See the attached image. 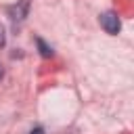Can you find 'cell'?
<instances>
[{
  "label": "cell",
  "mask_w": 134,
  "mask_h": 134,
  "mask_svg": "<svg viewBox=\"0 0 134 134\" xmlns=\"http://www.w3.org/2000/svg\"><path fill=\"white\" fill-rule=\"evenodd\" d=\"M100 27H103L109 36H117L119 29H121L119 17H117L115 13H105V15H100Z\"/></svg>",
  "instance_id": "1"
},
{
  "label": "cell",
  "mask_w": 134,
  "mask_h": 134,
  "mask_svg": "<svg viewBox=\"0 0 134 134\" xmlns=\"http://www.w3.org/2000/svg\"><path fill=\"white\" fill-rule=\"evenodd\" d=\"M29 2H31V0H19V4L10 6V8H8L10 19H15V21H23V19L27 17V13H29Z\"/></svg>",
  "instance_id": "2"
},
{
  "label": "cell",
  "mask_w": 134,
  "mask_h": 134,
  "mask_svg": "<svg viewBox=\"0 0 134 134\" xmlns=\"http://www.w3.org/2000/svg\"><path fill=\"white\" fill-rule=\"evenodd\" d=\"M36 44H38V48H40V54H42L44 59L52 57V48H50V46H48V44H46L42 38H38V40H36Z\"/></svg>",
  "instance_id": "3"
},
{
  "label": "cell",
  "mask_w": 134,
  "mask_h": 134,
  "mask_svg": "<svg viewBox=\"0 0 134 134\" xmlns=\"http://www.w3.org/2000/svg\"><path fill=\"white\" fill-rule=\"evenodd\" d=\"M6 44V29H4V25L0 23V48Z\"/></svg>",
  "instance_id": "4"
},
{
  "label": "cell",
  "mask_w": 134,
  "mask_h": 134,
  "mask_svg": "<svg viewBox=\"0 0 134 134\" xmlns=\"http://www.w3.org/2000/svg\"><path fill=\"white\" fill-rule=\"evenodd\" d=\"M29 134H44V128H42V126H36V128H34Z\"/></svg>",
  "instance_id": "5"
},
{
  "label": "cell",
  "mask_w": 134,
  "mask_h": 134,
  "mask_svg": "<svg viewBox=\"0 0 134 134\" xmlns=\"http://www.w3.org/2000/svg\"><path fill=\"white\" fill-rule=\"evenodd\" d=\"M2 77H4V67L0 65V80H2Z\"/></svg>",
  "instance_id": "6"
}]
</instances>
